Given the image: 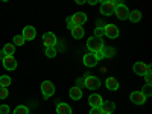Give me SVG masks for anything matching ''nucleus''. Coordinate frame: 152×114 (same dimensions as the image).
Masks as SVG:
<instances>
[{
    "label": "nucleus",
    "mask_w": 152,
    "mask_h": 114,
    "mask_svg": "<svg viewBox=\"0 0 152 114\" xmlns=\"http://www.w3.org/2000/svg\"><path fill=\"white\" fill-rule=\"evenodd\" d=\"M87 47L90 49L91 53H99V52H102V49L105 47V46H104V40H102V38H99V37H94V35H93V37L88 38Z\"/></svg>",
    "instance_id": "nucleus-1"
},
{
    "label": "nucleus",
    "mask_w": 152,
    "mask_h": 114,
    "mask_svg": "<svg viewBox=\"0 0 152 114\" xmlns=\"http://www.w3.org/2000/svg\"><path fill=\"white\" fill-rule=\"evenodd\" d=\"M119 5V2H111V0H105L100 3V14L104 15H111L116 11V6Z\"/></svg>",
    "instance_id": "nucleus-2"
},
{
    "label": "nucleus",
    "mask_w": 152,
    "mask_h": 114,
    "mask_svg": "<svg viewBox=\"0 0 152 114\" xmlns=\"http://www.w3.org/2000/svg\"><path fill=\"white\" fill-rule=\"evenodd\" d=\"M84 85L88 88V90H96V88L100 87V79L96 78V76H85L84 78Z\"/></svg>",
    "instance_id": "nucleus-3"
},
{
    "label": "nucleus",
    "mask_w": 152,
    "mask_h": 114,
    "mask_svg": "<svg viewBox=\"0 0 152 114\" xmlns=\"http://www.w3.org/2000/svg\"><path fill=\"white\" fill-rule=\"evenodd\" d=\"M114 14H116V17H117L119 20H128V17H129V9L126 8L123 3H119V5L116 6Z\"/></svg>",
    "instance_id": "nucleus-4"
},
{
    "label": "nucleus",
    "mask_w": 152,
    "mask_h": 114,
    "mask_svg": "<svg viewBox=\"0 0 152 114\" xmlns=\"http://www.w3.org/2000/svg\"><path fill=\"white\" fill-rule=\"evenodd\" d=\"M41 93H43V96L46 99L50 97V96H53L55 94V85L50 82V81H44L41 84Z\"/></svg>",
    "instance_id": "nucleus-5"
},
{
    "label": "nucleus",
    "mask_w": 152,
    "mask_h": 114,
    "mask_svg": "<svg viewBox=\"0 0 152 114\" xmlns=\"http://www.w3.org/2000/svg\"><path fill=\"white\" fill-rule=\"evenodd\" d=\"M104 35L111 38V40H114V38L119 37V28L116 26V24H107V26L104 28Z\"/></svg>",
    "instance_id": "nucleus-6"
},
{
    "label": "nucleus",
    "mask_w": 152,
    "mask_h": 114,
    "mask_svg": "<svg viewBox=\"0 0 152 114\" xmlns=\"http://www.w3.org/2000/svg\"><path fill=\"white\" fill-rule=\"evenodd\" d=\"M148 72H151V66L145 64V62H135L134 64V73L138 76H145Z\"/></svg>",
    "instance_id": "nucleus-7"
},
{
    "label": "nucleus",
    "mask_w": 152,
    "mask_h": 114,
    "mask_svg": "<svg viewBox=\"0 0 152 114\" xmlns=\"http://www.w3.org/2000/svg\"><path fill=\"white\" fill-rule=\"evenodd\" d=\"M43 43H44L46 47H55V44H56V37H55V34H53V32H46V34L43 35Z\"/></svg>",
    "instance_id": "nucleus-8"
},
{
    "label": "nucleus",
    "mask_w": 152,
    "mask_h": 114,
    "mask_svg": "<svg viewBox=\"0 0 152 114\" xmlns=\"http://www.w3.org/2000/svg\"><path fill=\"white\" fill-rule=\"evenodd\" d=\"M85 21H87V15L84 14V12H75V14L72 15L73 26H82Z\"/></svg>",
    "instance_id": "nucleus-9"
},
{
    "label": "nucleus",
    "mask_w": 152,
    "mask_h": 114,
    "mask_svg": "<svg viewBox=\"0 0 152 114\" xmlns=\"http://www.w3.org/2000/svg\"><path fill=\"white\" fill-rule=\"evenodd\" d=\"M97 62H99V59H97V56L94 53L88 52V53L84 55V64L87 67H94V66H97Z\"/></svg>",
    "instance_id": "nucleus-10"
},
{
    "label": "nucleus",
    "mask_w": 152,
    "mask_h": 114,
    "mask_svg": "<svg viewBox=\"0 0 152 114\" xmlns=\"http://www.w3.org/2000/svg\"><path fill=\"white\" fill-rule=\"evenodd\" d=\"M129 97H131V102L135 104V105H143L146 102V97L143 96L142 91H132Z\"/></svg>",
    "instance_id": "nucleus-11"
},
{
    "label": "nucleus",
    "mask_w": 152,
    "mask_h": 114,
    "mask_svg": "<svg viewBox=\"0 0 152 114\" xmlns=\"http://www.w3.org/2000/svg\"><path fill=\"white\" fill-rule=\"evenodd\" d=\"M102 102H104V99H102V96H99V94H91L90 97H88V104H90L91 108H100Z\"/></svg>",
    "instance_id": "nucleus-12"
},
{
    "label": "nucleus",
    "mask_w": 152,
    "mask_h": 114,
    "mask_svg": "<svg viewBox=\"0 0 152 114\" xmlns=\"http://www.w3.org/2000/svg\"><path fill=\"white\" fill-rule=\"evenodd\" d=\"M35 35H37V31L32 26H26V28L23 29V38H24V41H32L34 38H35Z\"/></svg>",
    "instance_id": "nucleus-13"
},
{
    "label": "nucleus",
    "mask_w": 152,
    "mask_h": 114,
    "mask_svg": "<svg viewBox=\"0 0 152 114\" xmlns=\"http://www.w3.org/2000/svg\"><path fill=\"white\" fill-rule=\"evenodd\" d=\"M3 67L6 70H14L17 67V59L14 56H5L3 59Z\"/></svg>",
    "instance_id": "nucleus-14"
},
{
    "label": "nucleus",
    "mask_w": 152,
    "mask_h": 114,
    "mask_svg": "<svg viewBox=\"0 0 152 114\" xmlns=\"http://www.w3.org/2000/svg\"><path fill=\"white\" fill-rule=\"evenodd\" d=\"M69 94H70V97L73 99V100H79L81 97H82V90H81V87H72L70 88V91H69Z\"/></svg>",
    "instance_id": "nucleus-15"
},
{
    "label": "nucleus",
    "mask_w": 152,
    "mask_h": 114,
    "mask_svg": "<svg viewBox=\"0 0 152 114\" xmlns=\"http://www.w3.org/2000/svg\"><path fill=\"white\" fill-rule=\"evenodd\" d=\"M114 108H116V105H114V102H111V100L102 102V105H100V111L107 113V114H111V113L114 111Z\"/></svg>",
    "instance_id": "nucleus-16"
},
{
    "label": "nucleus",
    "mask_w": 152,
    "mask_h": 114,
    "mask_svg": "<svg viewBox=\"0 0 152 114\" xmlns=\"http://www.w3.org/2000/svg\"><path fill=\"white\" fill-rule=\"evenodd\" d=\"M105 84H107V88L108 90H111V91H116L117 88H119V81L116 79V78H107V81H105Z\"/></svg>",
    "instance_id": "nucleus-17"
},
{
    "label": "nucleus",
    "mask_w": 152,
    "mask_h": 114,
    "mask_svg": "<svg viewBox=\"0 0 152 114\" xmlns=\"http://www.w3.org/2000/svg\"><path fill=\"white\" fill-rule=\"evenodd\" d=\"M56 113L58 114H72V108H70V105L61 102L56 105Z\"/></svg>",
    "instance_id": "nucleus-18"
},
{
    "label": "nucleus",
    "mask_w": 152,
    "mask_h": 114,
    "mask_svg": "<svg viewBox=\"0 0 152 114\" xmlns=\"http://www.w3.org/2000/svg\"><path fill=\"white\" fill-rule=\"evenodd\" d=\"M72 35H73V38H76V40H79V38H82L84 37V28L82 26H73L72 29Z\"/></svg>",
    "instance_id": "nucleus-19"
},
{
    "label": "nucleus",
    "mask_w": 152,
    "mask_h": 114,
    "mask_svg": "<svg viewBox=\"0 0 152 114\" xmlns=\"http://www.w3.org/2000/svg\"><path fill=\"white\" fill-rule=\"evenodd\" d=\"M3 52H5V55L6 56H14V52H15V46L14 44H9V43H6L5 46H3Z\"/></svg>",
    "instance_id": "nucleus-20"
},
{
    "label": "nucleus",
    "mask_w": 152,
    "mask_h": 114,
    "mask_svg": "<svg viewBox=\"0 0 152 114\" xmlns=\"http://www.w3.org/2000/svg\"><path fill=\"white\" fill-rule=\"evenodd\" d=\"M140 18H142V12L138 11V9H135V11L129 12V17H128V20H131L132 23H138V21H140Z\"/></svg>",
    "instance_id": "nucleus-21"
},
{
    "label": "nucleus",
    "mask_w": 152,
    "mask_h": 114,
    "mask_svg": "<svg viewBox=\"0 0 152 114\" xmlns=\"http://www.w3.org/2000/svg\"><path fill=\"white\" fill-rule=\"evenodd\" d=\"M114 53H116V50H114V47H111V46L102 49V55H104V58H107V56L110 58V56H113Z\"/></svg>",
    "instance_id": "nucleus-22"
},
{
    "label": "nucleus",
    "mask_w": 152,
    "mask_h": 114,
    "mask_svg": "<svg viewBox=\"0 0 152 114\" xmlns=\"http://www.w3.org/2000/svg\"><path fill=\"white\" fill-rule=\"evenodd\" d=\"M11 85V78L9 76H0V87L8 88Z\"/></svg>",
    "instance_id": "nucleus-23"
},
{
    "label": "nucleus",
    "mask_w": 152,
    "mask_h": 114,
    "mask_svg": "<svg viewBox=\"0 0 152 114\" xmlns=\"http://www.w3.org/2000/svg\"><path fill=\"white\" fill-rule=\"evenodd\" d=\"M14 114H29V110H28V107H24V105H18L14 110Z\"/></svg>",
    "instance_id": "nucleus-24"
},
{
    "label": "nucleus",
    "mask_w": 152,
    "mask_h": 114,
    "mask_svg": "<svg viewBox=\"0 0 152 114\" xmlns=\"http://www.w3.org/2000/svg\"><path fill=\"white\" fill-rule=\"evenodd\" d=\"M142 93H143V96L148 99L151 94H152V88H151V84H146L145 87H143V90H142Z\"/></svg>",
    "instance_id": "nucleus-25"
},
{
    "label": "nucleus",
    "mask_w": 152,
    "mask_h": 114,
    "mask_svg": "<svg viewBox=\"0 0 152 114\" xmlns=\"http://www.w3.org/2000/svg\"><path fill=\"white\" fill-rule=\"evenodd\" d=\"M55 55H56V49L55 47H47L46 49V56L47 58H55Z\"/></svg>",
    "instance_id": "nucleus-26"
},
{
    "label": "nucleus",
    "mask_w": 152,
    "mask_h": 114,
    "mask_svg": "<svg viewBox=\"0 0 152 114\" xmlns=\"http://www.w3.org/2000/svg\"><path fill=\"white\" fill-rule=\"evenodd\" d=\"M23 44H24L23 35H15L14 37V46H23Z\"/></svg>",
    "instance_id": "nucleus-27"
},
{
    "label": "nucleus",
    "mask_w": 152,
    "mask_h": 114,
    "mask_svg": "<svg viewBox=\"0 0 152 114\" xmlns=\"http://www.w3.org/2000/svg\"><path fill=\"white\" fill-rule=\"evenodd\" d=\"M9 96V91H8V88H3V87H0V99H6Z\"/></svg>",
    "instance_id": "nucleus-28"
},
{
    "label": "nucleus",
    "mask_w": 152,
    "mask_h": 114,
    "mask_svg": "<svg viewBox=\"0 0 152 114\" xmlns=\"http://www.w3.org/2000/svg\"><path fill=\"white\" fill-rule=\"evenodd\" d=\"M102 35H104V28H97V29L94 31V37L102 38Z\"/></svg>",
    "instance_id": "nucleus-29"
},
{
    "label": "nucleus",
    "mask_w": 152,
    "mask_h": 114,
    "mask_svg": "<svg viewBox=\"0 0 152 114\" xmlns=\"http://www.w3.org/2000/svg\"><path fill=\"white\" fill-rule=\"evenodd\" d=\"M8 113H9L8 105H0V114H8Z\"/></svg>",
    "instance_id": "nucleus-30"
},
{
    "label": "nucleus",
    "mask_w": 152,
    "mask_h": 114,
    "mask_svg": "<svg viewBox=\"0 0 152 114\" xmlns=\"http://www.w3.org/2000/svg\"><path fill=\"white\" fill-rule=\"evenodd\" d=\"M90 114H102V111H100V108H91Z\"/></svg>",
    "instance_id": "nucleus-31"
},
{
    "label": "nucleus",
    "mask_w": 152,
    "mask_h": 114,
    "mask_svg": "<svg viewBox=\"0 0 152 114\" xmlns=\"http://www.w3.org/2000/svg\"><path fill=\"white\" fill-rule=\"evenodd\" d=\"M145 79H146V84H151V79H152V76H151V72H148L145 75Z\"/></svg>",
    "instance_id": "nucleus-32"
},
{
    "label": "nucleus",
    "mask_w": 152,
    "mask_h": 114,
    "mask_svg": "<svg viewBox=\"0 0 152 114\" xmlns=\"http://www.w3.org/2000/svg\"><path fill=\"white\" fill-rule=\"evenodd\" d=\"M66 20H67V28H69V29H72V28H73V23H72V17H67Z\"/></svg>",
    "instance_id": "nucleus-33"
},
{
    "label": "nucleus",
    "mask_w": 152,
    "mask_h": 114,
    "mask_svg": "<svg viewBox=\"0 0 152 114\" xmlns=\"http://www.w3.org/2000/svg\"><path fill=\"white\" fill-rule=\"evenodd\" d=\"M5 56H6V55H5V52H3V50H0V59L3 61V59H5Z\"/></svg>",
    "instance_id": "nucleus-34"
},
{
    "label": "nucleus",
    "mask_w": 152,
    "mask_h": 114,
    "mask_svg": "<svg viewBox=\"0 0 152 114\" xmlns=\"http://www.w3.org/2000/svg\"><path fill=\"white\" fill-rule=\"evenodd\" d=\"M76 3H78V5H84V3H85V0H78Z\"/></svg>",
    "instance_id": "nucleus-35"
},
{
    "label": "nucleus",
    "mask_w": 152,
    "mask_h": 114,
    "mask_svg": "<svg viewBox=\"0 0 152 114\" xmlns=\"http://www.w3.org/2000/svg\"><path fill=\"white\" fill-rule=\"evenodd\" d=\"M88 3H90V5H96V3H97V0H90Z\"/></svg>",
    "instance_id": "nucleus-36"
},
{
    "label": "nucleus",
    "mask_w": 152,
    "mask_h": 114,
    "mask_svg": "<svg viewBox=\"0 0 152 114\" xmlns=\"http://www.w3.org/2000/svg\"><path fill=\"white\" fill-rule=\"evenodd\" d=\"M102 114H107V113H102Z\"/></svg>",
    "instance_id": "nucleus-37"
}]
</instances>
